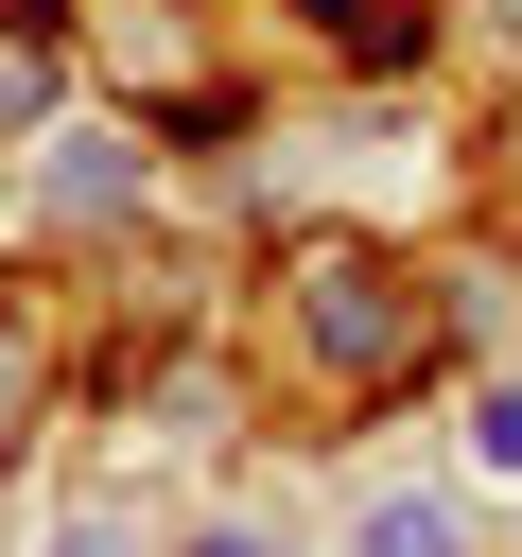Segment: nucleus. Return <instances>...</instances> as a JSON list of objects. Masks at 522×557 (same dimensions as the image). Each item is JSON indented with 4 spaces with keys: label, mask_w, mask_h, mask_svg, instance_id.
Wrapping results in <instances>:
<instances>
[{
    "label": "nucleus",
    "mask_w": 522,
    "mask_h": 557,
    "mask_svg": "<svg viewBox=\"0 0 522 557\" xmlns=\"http://www.w3.org/2000/svg\"><path fill=\"white\" fill-rule=\"evenodd\" d=\"M70 0H0V139H52V104H70Z\"/></svg>",
    "instance_id": "obj_3"
},
{
    "label": "nucleus",
    "mask_w": 522,
    "mask_h": 557,
    "mask_svg": "<svg viewBox=\"0 0 522 557\" xmlns=\"http://www.w3.org/2000/svg\"><path fill=\"white\" fill-rule=\"evenodd\" d=\"M35 209H52V226H122V209H139V157H122V139H52V157H35Z\"/></svg>",
    "instance_id": "obj_4"
},
{
    "label": "nucleus",
    "mask_w": 522,
    "mask_h": 557,
    "mask_svg": "<svg viewBox=\"0 0 522 557\" xmlns=\"http://www.w3.org/2000/svg\"><path fill=\"white\" fill-rule=\"evenodd\" d=\"M278 348H296V383L313 400H400L418 366H435V278L400 261V244H365V226H331V244H296L278 261Z\"/></svg>",
    "instance_id": "obj_1"
},
{
    "label": "nucleus",
    "mask_w": 522,
    "mask_h": 557,
    "mask_svg": "<svg viewBox=\"0 0 522 557\" xmlns=\"http://www.w3.org/2000/svg\"><path fill=\"white\" fill-rule=\"evenodd\" d=\"M348 557H470V505L452 487H365L348 505Z\"/></svg>",
    "instance_id": "obj_5"
},
{
    "label": "nucleus",
    "mask_w": 522,
    "mask_h": 557,
    "mask_svg": "<svg viewBox=\"0 0 522 557\" xmlns=\"http://www.w3.org/2000/svg\"><path fill=\"white\" fill-rule=\"evenodd\" d=\"M174 557H278V540H261V522H191Z\"/></svg>",
    "instance_id": "obj_9"
},
{
    "label": "nucleus",
    "mask_w": 522,
    "mask_h": 557,
    "mask_svg": "<svg viewBox=\"0 0 522 557\" xmlns=\"http://www.w3.org/2000/svg\"><path fill=\"white\" fill-rule=\"evenodd\" d=\"M52 418H70V313H52V278H0V470Z\"/></svg>",
    "instance_id": "obj_2"
},
{
    "label": "nucleus",
    "mask_w": 522,
    "mask_h": 557,
    "mask_svg": "<svg viewBox=\"0 0 522 557\" xmlns=\"http://www.w3.org/2000/svg\"><path fill=\"white\" fill-rule=\"evenodd\" d=\"M296 17H313L331 52H365V70H400V52H418V0H296Z\"/></svg>",
    "instance_id": "obj_6"
},
{
    "label": "nucleus",
    "mask_w": 522,
    "mask_h": 557,
    "mask_svg": "<svg viewBox=\"0 0 522 557\" xmlns=\"http://www.w3.org/2000/svg\"><path fill=\"white\" fill-rule=\"evenodd\" d=\"M470 453H487V470H522V383H487V400H470Z\"/></svg>",
    "instance_id": "obj_8"
},
{
    "label": "nucleus",
    "mask_w": 522,
    "mask_h": 557,
    "mask_svg": "<svg viewBox=\"0 0 522 557\" xmlns=\"http://www.w3.org/2000/svg\"><path fill=\"white\" fill-rule=\"evenodd\" d=\"M35 557H139V522H122V505H70V522H52Z\"/></svg>",
    "instance_id": "obj_7"
}]
</instances>
